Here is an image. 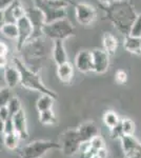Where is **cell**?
Instances as JSON below:
<instances>
[{
	"mask_svg": "<svg viewBox=\"0 0 141 158\" xmlns=\"http://www.w3.org/2000/svg\"><path fill=\"white\" fill-rule=\"evenodd\" d=\"M104 6L107 18L115 29L124 36L129 35L133 22L138 15L135 12L134 6L124 0H119Z\"/></svg>",
	"mask_w": 141,
	"mask_h": 158,
	"instance_id": "6da1fadb",
	"label": "cell"
},
{
	"mask_svg": "<svg viewBox=\"0 0 141 158\" xmlns=\"http://www.w3.org/2000/svg\"><path fill=\"white\" fill-rule=\"evenodd\" d=\"M14 64L16 65L20 72V85L23 88L31 91L39 92L41 94H48V95H51L56 98V94L43 83L37 72L27 67L22 61V59L14 58Z\"/></svg>",
	"mask_w": 141,
	"mask_h": 158,
	"instance_id": "7a4b0ae2",
	"label": "cell"
},
{
	"mask_svg": "<svg viewBox=\"0 0 141 158\" xmlns=\"http://www.w3.org/2000/svg\"><path fill=\"white\" fill-rule=\"evenodd\" d=\"M22 52V61L25 64L32 62L31 69L34 70L37 64H41L43 60H45L48 53V47L41 38L30 40L27 44L21 49Z\"/></svg>",
	"mask_w": 141,
	"mask_h": 158,
	"instance_id": "3957f363",
	"label": "cell"
},
{
	"mask_svg": "<svg viewBox=\"0 0 141 158\" xmlns=\"http://www.w3.org/2000/svg\"><path fill=\"white\" fill-rule=\"evenodd\" d=\"M34 6L42 12L45 19V24L52 23L59 19L66 18V3L56 0H33Z\"/></svg>",
	"mask_w": 141,
	"mask_h": 158,
	"instance_id": "277c9868",
	"label": "cell"
},
{
	"mask_svg": "<svg viewBox=\"0 0 141 158\" xmlns=\"http://www.w3.org/2000/svg\"><path fill=\"white\" fill-rule=\"evenodd\" d=\"M59 142L52 140H35L20 149V158H43L53 150H60Z\"/></svg>",
	"mask_w": 141,
	"mask_h": 158,
	"instance_id": "5b68a950",
	"label": "cell"
},
{
	"mask_svg": "<svg viewBox=\"0 0 141 158\" xmlns=\"http://www.w3.org/2000/svg\"><path fill=\"white\" fill-rule=\"evenodd\" d=\"M75 35V27L66 18L59 19L43 27V36L52 40H63Z\"/></svg>",
	"mask_w": 141,
	"mask_h": 158,
	"instance_id": "8992f818",
	"label": "cell"
},
{
	"mask_svg": "<svg viewBox=\"0 0 141 158\" xmlns=\"http://www.w3.org/2000/svg\"><path fill=\"white\" fill-rule=\"evenodd\" d=\"M59 143L61 147L60 151H62L65 156L71 157L79 153L81 140L78 136L77 130H68V131L63 132Z\"/></svg>",
	"mask_w": 141,
	"mask_h": 158,
	"instance_id": "52a82bcc",
	"label": "cell"
},
{
	"mask_svg": "<svg viewBox=\"0 0 141 158\" xmlns=\"http://www.w3.org/2000/svg\"><path fill=\"white\" fill-rule=\"evenodd\" d=\"M75 18L79 24L81 25H89L96 20L97 18V10L93 6L88 3L75 4Z\"/></svg>",
	"mask_w": 141,
	"mask_h": 158,
	"instance_id": "ba28073f",
	"label": "cell"
},
{
	"mask_svg": "<svg viewBox=\"0 0 141 158\" xmlns=\"http://www.w3.org/2000/svg\"><path fill=\"white\" fill-rule=\"evenodd\" d=\"M18 27V39H17V50L21 51L22 48L32 39L34 29L31 23L29 17L25 15L22 18L16 21Z\"/></svg>",
	"mask_w": 141,
	"mask_h": 158,
	"instance_id": "9c48e42d",
	"label": "cell"
},
{
	"mask_svg": "<svg viewBox=\"0 0 141 158\" xmlns=\"http://www.w3.org/2000/svg\"><path fill=\"white\" fill-rule=\"evenodd\" d=\"M124 158H141V142L134 135L120 137Z\"/></svg>",
	"mask_w": 141,
	"mask_h": 158,
	"instance_id": "30bf717a",
	"label": "cell"
},
{
	"mask_svg": "<svg viewBox=\"0 0 141 158\" xmlns=\"http://www.w3.org/2000/svg\"><path fill=\"white\" fill-rule=\"evenodd\" d=\"M27 16L29 17L31 23L33 25V29H34L32 39L41 38L43 36V27L45 25V19L42 12L36 6H33L27 10Z\"/></svg>",
	"mask_w": 141,
	"mask_h": 158,
	"instance_id": "8fae6325",
	"label": "cell"
},
{
	"mask_svg": "<svg viewBox=\"0 0 141 158\" xmlns=\"http://www.w3.org/2000/svg\"><path fill=\"white\" fill-rule=\"evenodd\" d=\"M110 56L103 49H95L92 51L93 58V72L96 74H104L110 68Z\"/></svg>",
	"mask_w": 141,
	"mask_h": 158,
	"instance_id": "7c38bea8",
	"label": "cell"
},
{
	"mask_svg": "<svg viewBox=\"0 0 141 158\" xmlns=\"http://www.w3.org/2000/svg\"><path fill=\"white\" fill-rule=\"evenodd\" d=\"M75 68L80 73L93 72V58L92 51L81 50L75 57Z\"/></svg>",
	"mask_w": 141,
	"mask_h": 158,
	"instance_id": "4fadbf2b",
	"label": "cell"
},
{
	"mask_svg": "<svg viewBox=\"0 0 141 158\" xmlns=\"http://www.w3.org/2000/svg\"><path fill=\"white\" fill-rule=\"evenodd\" d=\"M13 124H14L15 133L20 137L21 140H25L29 138V131H27V116L23 110L19 111L17 114L13 115L12 117Z\"/></svg>",
	"mask_w": 141,
	"mask_h": 158,
	"instance_id": "5bb4252c",
	"label": "cell"
},
{
	"mask_svg": "<svg viewBox=\"0 0 141 158\" xmlns=\"http://www.w3.org/2000/svg\"><path fill=\"white\" fill-rule=\"evenodd\" d=\"M76 130L79 138L81 140V143L82 142H89L93 137L100 134V130L94 121L83 122Z\"/></svg>",
	"mask_w": 141,
	"mask_h": 158,
	"instance_id": "9a60e30c",
	"label": "cell"
},
{
	"mask_svg": "<svg viewBox=\"0 0 141 158\" xmlns=\"http://www.w3.org/2000/svg\"><path fill=\"white\" fill-rule=\"evenodd\" d=\"M3 12L6 22H16L17 20H19L20 18H22V17L27 15V9L21 3L20 0H14L12 6L7 7Z\"/></svg>",
	"mask_w": 141,
	"mask_h": 158,
	"instance_id": "2e32d148",
	"label": "cell"
},
{
	"mask_svg": "<svg viewBox=\"0 0 141 158\" xmlns=\"http://www.w3.org/2000/svg\"><path fill=\"white\" fill-rule=\"evenodd\" d=\"M52 57L54 62L57 65L62 64L66 62L68 60V53H66L64 41L63 40H55L53 43V49H52Z\"/></svg>",
	"mask_w": 141,
	"mask_h": 158,
	"instance_id": "e0dca14e",
	"label": "cell"
},
{
	"mask_svg": "<svg viewBox=\"0 0 141 158\" xmlns=\"http://www.w3.org/2000/svg\"><path fill=\"white\" fill-rule=\"evenodd\" d=\"M3 75L6 86H9L10 89H14L20 85V72L15 64L6 65V68H4Z\"/></svg>",
	"mask_w": 141,
	"mask_h": 158,
	"instance_id": "ac0fdd59",
	"label": "cell"
},
{
	"mask_svg": "<svg viewBox=\"0 0 141 158\" xmlns=\"http://www.w3.org/2000/svg\"><path fill=\"white\" fill-rule=\"evenodd\" d=\"M57 77L63 83H70L74 77L73 64L68 61L57 65Z\"/></svg>",
	"mask_w": 141,
	"mask_h": 158,
	"instance_id": "d6986e66",
	"label": "cell"
},
{
	"mask_svg": "<svg viewBox=\"0 0 141 158\" xmlns=\"http://www.w3.org/2000/svg\"><path fill=\"white\" fill-rule=\"evenodd\" d=\"M123 47L129 53L141 55V37L126 35L123 39Z\"/></svg>",
	"mask_w": 141,
	"mask_h": 158,
	"instance_id": "ffe728a7",
	"label": "cell"
},
{
	"mask_svg": "<svg viewBox=\"0 0 141 158\" xmlns=\"http://www.w3.org/2000/svg\"><path fill=\"white\" fill-rule=\"evenodd\" d=\"M102 49L110 56H113L117 52L118 39L111 33H106L102 37Z\"/></svg>",
	"mask_w": 141,
	"mask_h": 158,
	"instance_id": "44dd1931",
	"label": "cell"
},
{
	"mask_svg": "<svg viewBox=\"0 0 141 158\" xmlns=\"http://www.w3.org/2000/svg\"><path fill=\"white\" fill-rule=\"evenodd\" d=\"M54 101H55V97L48 95V94H41L36 101V109H37L38 113L48 111V110H52Z\"/></svg>",
	"mask_w": 141,
	"mask_h": 158,
	"instance_id": "7402d4cb",
	"label": "cell"
},
{
	"mask_svg": "<svg viewBox=\"0 0 141 158\" xmlns=\"http://www.w3.org/2000/svg\"><path fill=\"white\" fill-rule=\"evenodd\" d=\"M102 120H103L104 126L106 127L109 130L114 129L115 127H117L119 124L121 118L119 117V115L114 111H106V113L103 114V117H102Z\"/></svg>",
	"mask_w": 141,
	"mask_h": 158,
	"instance_id": "603a6c76",
	"label": "cell"
},
{
	"mask_svg": "<svg viewBox=\"0 0 141 158\" xmlns=\"http://www.w3.org/2000/svg\"><path fill=\"white\" fill-rule=\"evenodd\" d=\"M1 33L4 37L11 40H16L18 39V27L16 22H6V24L3 25V27L1 29Z\"/></svg>",
	"mask_w": 141,
	"mask_h": 158,
	"instance_id": "cb8c5ba5",
	"label": "cell"
},
{
	"mask_svg": "<svg viewBox=\"0 0 141 158\" xmlns=\"http://www.w3.org/2000/svg\"><path fill=\"white\" fill-rule=\"evenodd\" d=\"M21 141L20 137L15 133H11V134H7V135H3V143L4 147L6 148L7 150L10 151H15V150L18 149L19 147V143Z\"/></svg>",
	"mask_w": 141,
	"mask_h": 158,
	"instance_id": "d4e9b609",
	"label": "cell"
},
{
	"mask_svg": "<svg viewBox=\"0 0 141 158\" xmlns=\"http://www.w3.org/2000/svg\"><path fill=\"white\" fill-rule=\"evenodd\" d=\"M39 121L43 126H54L57 122V117L54 113L53 109L39 113Z\"/></svg>",
	"mask_w": 141,
	"mask_h": 158,
	"instance_id": "484cf974",
	"label": "cell"
},
{
	"mask_svg": "<svg viewBox=\"0 0 141 158\" xmlns=\"http://www.w3.org/2000/svg\"><path fill=\"white\" fill-rule=\"evenodd\" d=\"M120 126H121V131L123 136H132V135H134L136 126H135V122L131 118H129V117L121 118Z\"/></svg>",
	"mask_w": 141,
	"mask_h": 158,
	"instance_id": "4316f807",
	"label": "cell"
},
{
	"mask_svg": "<svg viewBox=\"0 0 141 158\" xmlns=\"http://www.w3.org/2000/svg\"><path fill=\"white\" fill-rule=\"evenodd\" d=\"M6 106H7V110H9L11 117L22 110L21 101H20V99L18 97H16V96H13V97L11 98V100L9 101V103H7Z\"/></svg>",
	"mask_w": 141,
	"mask_h": 158,
	"instance_id": "83f0119b",
	"label": "cell"
},
{
	"mask_svg": "<svg viewBox=\"0 0 141 158\" xmlns=\"http://www.w3.org/2000/svg\"><path fill=\"white\" fill-rule=\"evenodd\" d=\"M12 97V92L9 86L1 88V90H0V108L1 106H6Z\"/></svg>",
	"mask_w": 141,
	"mask_h": 158,
	"instance_id": "f1b7e54d",
	"label": "cell"
},
{
	"mask_svg": "<svg viewBox=\"0 0 141 158\" xmlns=\"http://www.w3.org/2000/svg\"><path fill=\"white\" fill-rule=\"evenodd\" d=\"M129 35L136 37H141V14L137 15V17H136V19L134 20V22L132 24Z\"/></svg>",
	"mask_w": 141,
	"mask_h": 158,
	"instance_id": "f546056e",
	"label": "cell"
},
{
	"mask_svg": "<svg viewBox=\"0 0 141 158\" xmlns=\"http://www.w3.org/2000/svg\"><path fill=\"white\" fill-rule=\"evenodd\" d=\"M89 147L92 148L95 151H98L100 149H103L106 148V142H104V139L102 138L101 135H96L95 137H93L91 140L89 141Z\"/></svg>",
	"mask_w": 141,
	"mask_h": 158,
	"instance_id": "4dcf8cb0",
	"label": "cell"
},
{
	"mask_svg": "<svg viewBox=\"0 0 141 158\" xmlns=\"http://www.w3.org/2000/svg\"><path fill=\"white\" fill-rule=\"evenodd\" d=\"M115 81L118 85H124L127 81V73L124 70H118L115 73Z\"/></svg>",
	"mask_w": 141,
	"mask_h": 158,
	"instance_id": "1f68e13d",
	"label": "cell"
},
{
	"mask_svg": "<svg viewBox=\"0 0 141 158\" xmlns=\"http://www.w3.org/2000/svg\"><path fill=\"white\" fill-rule=\"evenodd\" d=\"M15 129H14V124H13V120L12 118L6 119V122H4V131H3V135H7L14 133Z\"/></svg>",
	"mask_w": 141,
	"mask_h": 158,
	"instance_id": "d6a6232c",
	"label": "cell"
},
{
	"mask_svg": "<svg viewBox=\"0 0 141 158\" xmlns=\"http://www.w3.org/2000/svg\"><path fill=\"white\" fill-rule=\"evenodd\" d=\"M0 118L4 121H6V119L11 118V115H10V112H9V110H7V106H1V108H0Z\"/></svg>",
	"mask_w": 141,
	"mask_h": 158,
	"instance_id": "836d02e7",
	"label": "cell"
},
{
	"mask_svg": "<svg viewBox=\"0 0 141 158\" xmlns=\"http://www.w3.org/2000/svg\"><path fill=\"white\" fill-rule=\"evenodd\" d=\"M14 0H0V11H6L7 7L12 6Z\"/></svg>",
	"mask_w": 141,
	"mask_h": 158,
	"instance_id": "e575fe53",
	"label": "cell"
},
{
	"mask_svg": "<svg viewBox=\"0 0 141 158\" xmlns=\"http://www.w3.org/2000/svg\"><path fill=\"white\" fill-rule=\"evenodd\" d=\"M9 53V47L6 42L0 40V55H7Z\"/></svg>",
	"mask_w": 141,
	"mask_h": 158,
	"instance_id": "d590c367",
	"label": "cell"
},
{
	"mask_svg": "<svg viewBox=\"0 0 141 158\" xmlns=\"http://www.w3.org/2000/svg\"><path fill=\"white\" fill-rule=\"evenodd\" d=\"M7 62V55H0V69L6 68V65H9Z\"/></svg>",
	"mask_w": 141,
	"mask_h": 158,
	"instance_id": "8d00e7d4",
	"label": "cell"
},
{
	"mask_svg": "<svg viewBox=\"0 0 141 158\" xmlns=\"http://www.w3.org/2000/svg\"><path fill=\"white\" fill-rule=\"evenodd\" d=\"M6 16H4V12L0 11V32H1V29L3 27V25L6 24Z\"/></svg>",
	"mask_w": 141,
	"mask_h": 158,
	"instance_id": "74e56055",
	"label": "cell"
},
{
	"mask_svg": "<svg viewBox=\"0 0 141 158\" xmlns=\"http://www.w3.org/2000/svg\"><path fill=\"white\" fill-rule=\"evenodd\" d=\"M4 120H2L0 118V135H3V131H4Z\"/></svg>",
	"mask_w": 141,
	"mask_h": 158,
	"instance_id": "f35d334b",
	"label": "cell"
},
{
	"mask_svg": "<svg viewBox=\"0 0 141 158\" xmlns=\"http://www.w3.org/2000/svg\"><path fill=\"white\" fill-rule=\"evenodd\" d=\"M116 1H119V0H100V2H101L102 4H104V6H106V4H111L113 2H116Z\"/></svg>",
	"mask_w": 141,
	"mask_h": 158,
	"instance_id": "ab89813d",
	"label": "cell"
},
{
	"mask_svg": "<svg viewBox=\"0 0 141 158\" xmlns=\"http://www.w3.org/2000/svg\"><path fill=\"white\" fill-rule=\"evenodd\" d=\"M56 1L63 2V3H66L68 6H71V4H73V1H72V0H56Z\"/></svg>",
	"mask_w": 141,
	"mask_h": 158,
	"instance_id": "60d3db41",
	"label": "cell"
},
{
	"mask_svg": "<svg viewBox=\"0 0 141 158\" xmlns=\"http://www.w3.org/2000/svg\"><path fill=\"white\" fill-rule=\"evenodd\" d=\"M0 90H1V86H0Z\"/></svg>",
	"mask_w": 141,
	"mask_h": 158,
	"instance_id": "b9f144b4",
	"label": "cell"
}]
</instances>
